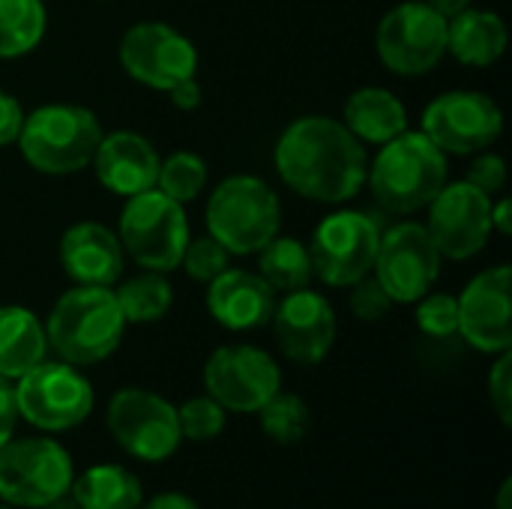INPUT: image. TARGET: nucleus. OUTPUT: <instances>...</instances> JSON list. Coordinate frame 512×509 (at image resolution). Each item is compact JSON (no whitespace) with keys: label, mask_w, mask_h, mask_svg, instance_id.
Here are the masks:
<instances>
[{"label":"nucleus","mask_w":512,"mask_h":509,"mask_svg":"<svg viewBox=\"0 0 512 509\" xmlns=\"http://www.w3.org/2000/svg\"><path fill=\"white\" fill-rule=\"evenodd\" d=\"M279 177L303 198L321 204L351 201L369 174L363 141L333 117H300L276 144Z\"/></svg>","instance_id":"obj_1"},{"label":"nucleus","mask_w":512,"mask_h":509,"mask_svg":"<svg viewBox=\"0 0 512 509\" xmlns=\"http://www.w3.org/2000/svg\"><path fill=\"white\" fill-rule=\"evenodd\" d=\"M123 330L126 318L117 306V297L102 285H75L54 303L45 321L48 345L69 366L102 363L117 351Z\"/></svg>","instance_id":"obj_2"},{"label":"nucleus","mask_w":512,"mask_h":509,"mask_svg":"<svg viewBox=\"0 0 512 509\" xmlns=\"http://www.w3.org/2000/svg\"><path fill=\"white\" fill-rule=\"evenodd\" d=\"M375 201L387 213H417L447 186V156L423 132H402L381 144V153L366 174Z\"/></svg>","instance_id":"obj_3"},{"label":"nucleus","mask_w":512,"mask_h":509,"mask_svg":"<svg viewBox=\"0 0 512 509\" xmlns=\"http://www.w3.org/2000/svg\"><path fill=\"white\" fill-rule=\"evenodd\" d=\"M102 141V126L81 105H42L24 114L18 147L42 174H72L84 168Z\"/></svg>","instance_id":"obj_4"},{"label":"nucleus","mask_w":512,"mask_h":509,"mask_svg":"<svg viewBox=\"0 0 512 509\" xmlns=\"http://www.w3.org/2000/svg\"><path fill=\"white\" fill-rule=\"evenodd\" d=\"M282 225L276 192L249 174L228 177L207 201V228L231 255H252L264 249Z\"/></svg>","instance_id":"obj_5"},{"label":"nucleus","mask_w":512,"mask_h":509,"mask_svg":"<svg viewBox=\"0 0 512 509\" xmlns=\"http://www.w3.org/2000/svg\"><path fill=\"white\" fill-rule=\"evenodd\" d=\"M117 240L129 258L153 273H171L189 243V222L180 201L168 198L156 186L126 198L120 213Z\"/></svg>","instance_id":"obj_6"},{"label":"nucleus","mask_w":512,"mask_h":509,"mask_svg":"<svg viewBox=\"0 0 512 509\" xmlns=\"http://www.w3.org/2000/svg\"><path fill=\"white\" fill-rule=\"evenodd\" d=\"M72 459L51 438L6 441L0 447V501L9 507L42 509L72 486Z\"/></svg>","instance_id":"obj_7"},{"label":"nucleus","mask_w":512,"mask_h":509,"mask_svg":"<svg viewBox=\"0 0 512 509\" xmlns=\"http://www.w3.org/2000/svg\"><path fill=\"white\" fill-rule=\"evenodd\" d=\"M378 243L381 225L375 216L360 210L330 213L312 234V270L330 288H351L372 273Z\"/></svg>","instance_id":"obj_8"},{"label":"nucleus","mask_w":512,"mask_h":509,"mask_svg":"<svg viewBox=\"0 0 512 509\" xmlns=\"http://www.w3.org/2000/svg\"><path fill=\"white\" fill-rule=\"evenodd\" d=\"M18 417L42 432H69L93 411L90 381L69 363H39L15 384Z\"/></svg>","instance_id":"obj_9"},{"label":"nucleus","mask_w":512,"mask_h":509,"mask_svg":"<svg viewBox=\"0 0 512 509\" xmlns=\"http://www.w3.org/2000/svg\"><path fill=\"white\" fill-rule=\"evenodd\" d=\"M108 429L114 441L138 462H165L183 441L177 408L168 399L138 387H126L111 396Z\"/></svg>","instance_id":"obj_10"},{"label":"nucleus","mask_w":512,"mask_h":509,"mask_svg":"<svg viewBox=\"0 0 512 509\" xmlns=\"http://www.w3.org/2000/svg\"><path fill=\"white\" fill-rule=\"evenodd\" d=\"M378 54L396 75H426L447 54V18L426 0L390 9L378 24Z\"/></svg>","instance_id":"obj_11"},{"label":"nucleus","mask_w":512,"mask_h":509,"mask_svg":"<svg viewBox=\"0 0 512 509\" xmlns=\"http://www.w3.org/2000/svg\"><path fill=\"white\" fill-rule=\"evenodd\" d=\"M204 387L225 411L258 414L282 390V375L267 351L252 345H225L210 354L204 366Z\"/></svg>","instance_id":"obj_12"},{"label":"nucleus","mask_w":512,"mask_h":509,"mask_svg":"<svg viewBox=\"0 0 512 509\" xmlns=\"http://www.w3.org/2000/svg\"><path fill=\"white\" fill-rule=\"evenodd\" d=\"M372 270L393 303H417L441 276V252L435 249L426 225L399 222L381 231Z\"/></svg>","instance_id":"obj_13"},{"label":"nucleus","mask_w":512,"mask_h":509,"mask_svg":"<svg viewBox=\"0 0 512 509\" xmlns=\"http://www.w3.org/2000/svg\"><path fill=\"white\" fill-rule=\"evenodd\" d=\"M504 111L498 102L477 90H450L429 102L423 111V135L444 153H480L498 141Z\"/></svg>","instance_id":"obj_14"},{"label":"nucleus","mask_w":512,"mask_h":509,"mask_svg":"<svg viewBox=\"0 0 512 509\" xmlns=\"http://www.w3.org/2000/svg\"><path fill=\"white\" fill-rule=\"evenodd\" d=\"M120 63L135 81L168 93L180 81L195 78L198 51L171 24H165V21H141V24H135V27H129L123 33V39H120Z\"/></svg>","instance_id":"obj_15"},{"label":"nucleus","mask_w":512,"mask_h":509,"mask_svg":"<svg viewBox=\"0 0 512 509\" xmlns=\"http://www.w3.org/2000/svg\"><path fill=\"white\" fill-rule=\"evenodd\" d=\"M426 231L441 258L468 261L492 237V195L480 192L468 180L444 186L429 204Z\"/></svg>","instance_id":"obj_16"},{"label":"nucleus","mask_w":512,"mask_h":509,"mask_svg":"<svg viewBox=\"0 0 512 509\" xmlns=\"http://www.w3.org/2000/svg\"><path fill=\"white\" fill-rule=\"evenodd\" d=\"M510 267L498 264L471 279L459 300V333L483 354H504L512 345Z\"/></svg>","instance_id":"obj_17"},{"label":"nucleus","mask_w":512,"mask_h":509,"mask_svg":"<svg viewBox=\"0 0 512 509\" xmlns=\"http://www.w3.org/2000/svg\"><path fill=\"white\" fill-rule=\"evenodd\" d=\"M270 321L282 354L294 363L303 366L321 363L333 348L336 339L333 306L309 288L291 291L282 303H276Z\"/></svg>","instance_id":"obj_18"},{"label":"nucleus","mask_w":512,"mask_h":509,"mask_svg":"<svg viewBox=\"0 0 512 509\" xmlns=\"http://www.w3.org/2000/svg\"><path fill=\"white\" fill-rule=\"evenodd\" d=\"M90 162L96 168V180L108 192L123 195V198L153 189L159 177V156L153 144L138 132L102 135Z\"/></svg>","instance_id":"obj_19"},{"label":"nucleus","mask_w":512,"mask_h":509,"mask_svg":"<svg viewBox=\"0 0 512 509\" xmlns=\"http://www.w3.org/2000/svg\"><path fill=\"white\" fill-rule=\"evenodd\" d=\"M60 264L75 285L111 288L123 276V246L99 222H78L60 237Z\"/></svg>","instance_id":"obj_20"},{"label":"nucleus","mask_w":512,"mask_h":509,"mask_svg":"<svg viewBox=\"0 0 512 509\" xmlns=\"http://www.w3.org/2000/svg\"><path fill=\"white\" fill-rule=\"evenodd\" d=\"M207 309L225 330H258L273 318L276 291L258 273L228 267L210 282Z\"/></svg>","instance_id":"obj_21"},{"label":"nucleus","mask_w":512,"mask_h":509,"mask_svg":"<svg viewBox=\"0 0 512 509\" xmlns=\"http://www.w3.org/2000/svg\"><path fill=\"white\" fill-rule=\"evenodd\" d=\"M447 51L465 66H492L507 51V24L489 9H465L447 21Z\"/></svg>","instance_id":"obj_22"},{"label":"nucleus","mask_w":512,"mask_h":509,"mask_svg":"<svg viewBox=\"0 0 512 509\" xmlns=\"http://www.w3.org/2000/svg\"><path fill=\"white\" fill-rule=\"evenodd\" d=\"M345 126L357 141L387 144L408 129V111L396 93L384 87H363L345 102Z\"/></svg>","instance_id":"obj_23"},{"label":"nucleus","mask_w":512,"mask_h":509,"mask_svg":"<svg viewBox=\"0 0 512 509\" xmlns=\"http://www.w3.org/2000/svg\"><path fill=\"white\" fill-rule=\"evenodd\" d=\"M48 339L39 318L24 306H0V375L18 381L45 360Z\"/></svg>","instance_id":"obj_24"},{"label":"nucleus","mask_w":512,"mask_h":509,"mask_svg":"<svg viewBox=\"0 0 512 509\" xmlns=\"http://www.w3.org/2000/svg\"><path fill=\"white\" fill-rule=\"evenodd\" d=\"M69 495L81 509H138L144 504L141 480L120 465H93L72 480Z\"/></svg>","instance_id":"obj_25"},{"label":"nucleus","mask_w":512,"mask_h":509,"mask_svg":"<svg viewBox=\"0 0 512 509\" xmlns=\"http://www.w3.org/2000/svg\"><path fill=\"white\" fill-rule=\"evenodd\" d=\"M258 267H261L258 276L273 291H285V294L309 288V282L315 279L309 249L294 237H279L276 234L264 249H258Z\"/></svg>","instance_id":"obj_26"},{"label":"nucleus","mask_w":512,"mask_h":509,"mask_svg":"<svg viewBox=\"0 0 512 509\" xmlns=\"http://www.w3.org/2000/svg\"><path fill=\"white\" fill-rule=\"evenodd\" d=\"M117 306L126 318V324H150V321H159L168 315L171 309V285L165 279V273H153V270H144L132 279H126L117 291Z\"/></svg>","instance_id":"obj_27"},{"label":"nucleus","mask_w":512,"mask_h":509,"mask_svg":"<svg viewBox=\"0 0 512 509\" xmlns=\"http://www.w3.org/2000/svg\"><path fill=\"white\" fill-rule=\"evenodd\" d=\"M42 0H0V60L33 51L45 33Z\"/></svg>","instance_id":"obj_28"},{"label":"nucleus","mask_w":512,"mask_h":509,"mask_svg":"<svg viewBox=\"0 0 512 509\" xmlns=\"http://www.w3.org/2000/svg\"><path fill=\"white\" fill-rule=\"evenodd\" d=\"M261 429L270 441L282 444V447H291L297 441H303L309 435V426H312V414L306 408V402L294 393H276L261 411Z\"/></svg>","instance_id":"obj_29"},{"label":"nucleus","mask_w":512,"mask_h":509,"mask_svg":"<svg viewBox=\"0 0 512 509\" xmlns=\"http://www.w3.org/2000/svg\"><path fill=\"white\" fill-rule=\"evenodd\" d=\"M204 183H207V165L201 156H195L189 150L171 153L165 162H159L156 189L165 192L168 198L180 201V204L195 201L201 195Z\"/></svg>","instance_id":"obj_30"},{"label":"nucleus","mask_w":512,"mask_h":509,"mask_svg":"<svg viewBox=\"0 0 512 509\" xmlns=\"http://www.w3.org/2000/svg\"><path fill=\"white\" fill-rule=\"evenodd\" d=\"M180 435L189 441H213L225 429V408L213 396H195L177 408Z\"/></svg>","instance_id":"obj_31"},{"label":"nucleus","mask_w":512,"mask_h":509,"mask_svg":"<svg viewBox=\"0 0 512 509\" xmlns=\"http://www.w3.org/2000/svg\"><path fill=\"white\" fill-rule=\"evenodd\" d=\"M180 264L186 267V273H189L195 282H213L219 273L228 270L231 252H228L219 240H213L210 234H207V237H198V240L189 237Z\"/></svg>","instance_id":"obj_32"},{"label":"nucleus","mask_w":512,"mask_h":509,"mask_svg":"<svg viewBox=\"0 0 512 509\" xmlns=\"http://www.w3.org/2000/svg\"><path fill=\"white\" fill-rule=\"evenodd\" d=\"M417 324L432 339H450L459 333V300L450 294H423L417 300Z\"/></svg>","instance_id":"obj_33"},{"label":"nucleus","mask_w":512,"mask_h":509,"mask_svg":"<svg viewBox=\"0 0 512 509\" xmlns=\"http://www.w3.org/2000/svg\"><path fill=\"white\" fill-rule=\"evenodd\" d=\"M351 312L360 318V321H381L390 309H393V300L390 294L384 291V285L369 273L363 276L360 282L351 285Z\"/></svg>","instance_id":"obj_34"},{"label":"nucleus","mask_w":512,"mask_h":509,"mask_svg":"<svg viewBox=\"0 0 512 509\" xmlns=\"http://www.w3.org/2000/svg\"><path fill=\"white\" fill-rule=\"evenodd\" d=\"M489 399L501 420V426H512V354L504 351L489 375Z\"/></svg>","instance_id":"obj_35"},{"label":"nucleus","mask_w":512,"mask_h":509,"mask_svg":"<svg viewBox=\"0 0 512 509\" xmlns=\"http://www.w3.org/2000/svg\"><path fill=\"white\" fill-rule=\"evenodd\" d=\"M468 183L477 186L486 195H495L507 186V162L498 153H483L474 159L471 171H468Z\"/></svg>","instance_id":"obj_36"},{"label":"nucleus","mask_w":512,"mask_h":509,"mask_svg":"<svg viewBox=\"0 0 512 509\" xmlns=\"http://www.w3.org/2000/svg\"><path fill=\"white\" fill-rule=\"evenodd\" d=\"M21 123H24V111H21L18 99L12 93L0 90V147L18 141Z\"/></svg>","instance_id":"obj_37"},{"label":"nucleus","mask_w":512,"mask_h":509,"mask_svg":"<svg viewBox=\"0 0 512 509\" xmlns=\"http://www.w3.org/2000/svg\"><path fill=\"white\" fill-rule=\"evenodd\" d=\"M18 423V402H15V384L0 375V447L12 441Z\"/></svg>","instance_id":"obj_38"},{"label":"nucleus","mask_w":512,"mask_h":509,"mask_svg":"<svg viewBox=\"0 0 512 509\" xmlns=\"http://www.w3.org/2000/svg\"><path fill=\"white\" fill-rule=\"evenodd\" d=\"M168 93H171L174 108H180V111H192V108H198V105H201V87H198V81H195V78L180 81V84H177V87H171Z\"/></svg>","instance_id":"obj_39"},{"label":"nucleus","mask_w":512,"mask_h":509,"mask_svg":"<svg viewBox=\"0 0 512 509\" xmlns=\"http://www.w3.org/2000/svg\"><path fill=\"white\" fill-rule=\"evenodd\" d=\"M138 509H198V504H195L189 495H180V492H165V495H156L153 501L141 504Z\"/></svg>","instance_id":"obj_40"},{"label":"nucleus","mask_w":512,"mask_h":509,"mask_svg":"<svg viewBox=\"0 0 512 509\" xmlns=\"http://www.w3.org/2000/svg\"><path fill=\"white\" fill-rule=\"evenodd\" d=\"M492 228H498L501 234H512V201L501 198L498 204H492Z\"/></svg>","instance_id":"obj_41"},{"label":"nucleus","mask_w":512,"mask_h":509,"mask_svg":"<svg viewBox=\"0 0 512 509\" xmlns=\"http://www.w3.org/2000/svg\"><path fill=\"white\" fill-rule=\"evenodd\" d=\"M426 3H429L435 12H441L447 21H450V18H456L459 12H465V9L471 6V0H426Z\"/></svg>","instance_id":"obj_42"},{"label":"nucleus","mask_w":512,"mask_h":509,"mask_svg":"<svg viewBox=\"0 0 512 509\" xmlns=\"http://www.w3.org/2000/svg\"><path fill=\"white\" fill-rule=\"evenodd\" d=\"M512 501V480L501 483V492H498V509H510Z\"/></svg>","instance_id":"obj_43"},{"label":"nucleus","mask_w":512,"mask_h":509,"mask_svg":"<svg viewBox=\"0 0 512 509\" xmlns=\"http://www.w3.org/2000/svg\"><path fill=\"white\" fill-rule=\"evenodd\" d=\"M42 509H81V507H78V504H75V498H72V495L66 492L63 498H57V501L45 504V507H42Z\"/></svg>","instance_id":"obj_44"},{"label":"nucleus","mask_w":512,"mask_h":509,"mask_svg":"<svg viewBox=\"0 0 512 509\" xmlns=\"http://www.w3.org/2000/svg\"><path fill=\"white\" fill-rule=\"evenodd\" d=\"M0 509H15V507H9V504H6V507H0Z\"/></svg>","instance_id":"obj_45"}]
</instances>
